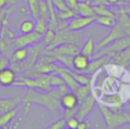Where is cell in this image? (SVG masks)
<instances>
[{"instance_id":"cell-29","label":"cell","mask_w":130,"mask_h":129,"mask_svg":"<svg viewBox=\"0 0 130 129\" xmlns=\"http://www.w3.org/2000/svg\"><path fill=\"white\" fill-rule=\"evenodd\" d=\"M40 17L47 21L49 19V6L46 0H40Z\"/></svg>"},{"instance_id":"cell-21","label":"cell","mask_w":130,"mask_h":129,"mask_svg":"<svg viewBox=\"0 0 130 129\" xmlns=\"http://www.w3.org/2000/svg\"><path fill=\"white\" fill-rule=\"evenodd\" d=\"M92 82H93V79L90 82L87 83V84L80 85L77 89L74 91L75 95L77 96V97H78L79 102L85 99V98L87 97L88 96H89V94L92 92Z\"/></svg>"},{"instance_id":"cell-9","label":"cell","mask_w":130,"mask_h":129,"mask_svg":"<svg viewBox=\"0 0 130 129\" xmlns=\"http://www.w3.org/2000/svg\"><path fill=\"white\" fill-rule=\"evenodd\" d=\"M104 103L108 106V108L111 110V112H120V110H124V106H125V103H124L122 98L120 97V94L115 93L112 95H104L102 97Z\"/></svg>"},{"instance_id":"cell-1","label":"cell","mask_w":130,"mask_h":129,"mask_svg":"<svg viewBox=\"0 0 130 129\" xmlns=\"http://www.w3.org/2000/svg\"><path fill=\"white\" fill-rule=\"evenodd\" d=\"M60 97L61 96L57 88H52L49 91H44L43 93L39 92L37 89L28 88L26 97L23 98L22 103H36L43 106L50 112H55L62 109L59 102Z\"/></svg>"},{"instance_id":"cell-41","label":"cell","mask_w":130,"mask_h":129,"mask_svg":"<svg viewBox=\"0 0 130 129\" xmlns=\"http://www.w3.org/2000/svg\"><path fill=\"white\" fill-rule=\"evenodd\" d=\"M128 102H129V103H130V97H129V98H128Z\"/></svg>"},{"instance_id":"cell-13","label":"cell","mask_w":130,"mask_h":129,"mask_svg":"<svg viewBox=\"0 0 130 129\" xmlns=\"http://www.w3.org/2000/svg\"><path fill=\"white\" fill-rule=\"evenodd\" d=\"M49 54H63V55L74 56L80 52V46L74 43H62L53 48L52 50H48Z\"/></svg>"},{"instance_id":"cell-15","label":"cell","mask_w":130,"mask_h":129,"mask_svg":"<svg viewBox=\"0 0 130 129\" xmlns=\"http://www.w3.org/2000/svg\"><path fill=\"white\" fill-rule=\"evenodd\" d=\"M90 59L82 53H77L73 57V70L84 73L89 64Z\"/></svg>"},{"instance_id":"cell-34","label":"cell","mask_w":130,"mask_h":129,"mask_svg":"<svg viewBox=\"0 0 130 129\" xmlns=\"http://www.w3.org/2000/svg\"><path fill=\"white\" fill-rule=\"evenodd\" d=\"M77 110H78V107L73 109H65L64 110V117L67 119H69V118L74 117L77 114Z\"/></svg>"},{"instance_id":"cell-14","label":"cell","mask_w":130,"mask_h":129,"mask_svg":"<svg viewBox=\"0 0 130 129\" xmlns=\"http://www.w3.org/2000/svg\"><path fill=\"white\" fill-rule=\"evenodd\" d=\"M60 105L63 110L65 109H73L78 107L79 100L77 96L74 91H67V93L63 94L59 98Z\"/></svg>"},{"instance_id":"cell-42","label":"cell","mask_w":130,"mask_h":129,"mask_svg":"<svg viewBox=\"0 0 130 129\" xmlns=\"http://www.w3.org/2000/svg\"><path fill=\"white\" fill-rule=\"evenodd\" d=\"M2 55V53H1V51H0V56H1Z\"/></svg>"},{"instance_id":"cell-7","label":"cell","mask_w":130,"mask_h":129,"mask_svg":"<svg viewBox=\"0 0 130 129\" xmlns=\"http://www.w3.org/2000/svg\"><path fill=\"white\" fill-rule=\"evenodd\" d=\"M96 103H98V100H96V96H95V94H93L91 92L89 94V96H88L85 99L79 102L76 118H77L79 120H85L86 118L95 109Z\"/></svg>"},{"instance_id":"cell-28","label":"cell","mask_w":130,"mask_h":129,"mask_svg":"<svg viewBox=\"0 0 130 129\" xmlns=\"http://www.w3.org/2000/svg\"><path fill=\"white\" fill-rule=\"evenodd\" d=\"M76 15V13L73 10L69 9L67 11H62V12H57V16L58 20L62 21H70L73 17Z\"/></svg>"},{"instance_id":"cell-3","label":"cell","mask_w":130,"mask_h":129,"mask_svg":"<svg viewBox=\"0 0 130 129\" xmlns=\"http://www.w3.org/2000/svg\"><path fill=\"white\" fill-rule=\"evenodd\" d=\"M129 45H130V35L119 38V39L115 40L112 43H109L108 45H106V46L103 47L102 49H100L99 50L95 52L92 59L99 58L104 55H107L111 59H112L113 57H115L117 54H119L124 49L128 47Z\"/></svg>"},{"instance_id":"cell-38","label":"cell","mask_w":130,"mask_h":129,"mask_svg":"<svg viewBox=\"0 0 130 129\" xmlns=\"http://www.w3.org/2000/svg\"><path fill=\"white\" fill-rule=\"evenodd\" d=\"M89 126H91L90 123L86 122V121H84V120H80V122H79V124H78V126H77V129H87L88 127H89Z\"/></svg>"},{"instance_id":"cell-11","label":"cell","mask_w":130,"mask_h":129,"mask_svg":"<svg viewBox=\"0 0 130 129\" xmlns=\"http://www.w3.org/2000/svg\"><path fill=\"white\" fill-rule=\"evenodd\" d=\"M110 63H111V58L107 55L101 56V57L96 58V59H92V60L90 59V61H89V64L88 65L84 73L88 74V75H92L96 71L101 69L104 65L110 64Z\"/></svg>"},{"instance_id":"cell-17","label":"cell","mask_w":130,"mask_h":129,"mask_svg":"<svg viewBox=\"0 0 130 129\" xmlns=\"http://www.w3.org/2000/svg\"><path fill=\"white\" fill-rule=\"evenodd\" d=\"M111 63L118 65L122 68H127L130 64V45L111 59Z\"/></svg>"},{"instance_id":"cell-36","label":"cell","mask_w":130,"mask_h":129,"mask_svg":"<svg viewBox=\"0 0 130 129\" xmlns=\"http://www.w3.org/2000/svg\"><path fill=\"white\" fill-rule=\"evenodd\" d=\"M10 65V59L5 55L0 56V71Z\"/></svg>"},{"instance_id":"cell-12","label":"cell","mask_w":130,"mask_h":129,"mask_svg":"<svg viewBox=\"0 0 130 129\" xmlns=\"http://www.w3.org/2000/svg\"><path fill=\"white\" fill-rule=\"evenodd\" d=\"M17 79V74L14 69L7 66L0 71V86L4 88L12 87Z\"/></svg>"},{"instance_id":"cell-35","label":"cell","mask_w":130,"mask_h":129,"mask_svg":"<svg viewBox=\"0 0 130 129\" xmlns=\"http://www.w3.org/2000/svg\"><path fill=\"white\" fill-rule=\"evenodd\" d=\"M64 1H65L66 5H67V7H68L69 9H71V10H73L76 13L79 0H64ZM76 15H77V14H76Z\"/></svg>"},{"instance_id":"cell-16","label":"cell","mask_w":130,"mask_h":129,"mask_svg":"<svg viewBox=\"0 0 130 129\" xmlns=\"http://www.w3.org/2000/svg\"><path fill=\"white\" fill-rule=\"evenodd\" d=\"M22 98L19 97L0 98V115L18 107L22 103Z\"/></svg>"},{"instance_id":"cell-27","label":"cell","mask_w":130,"mask_h":129,"mask_svg":"<svg viewBox=\"0 0 130 129\" xmlns=\"http://www.w3.org/2000/svg\"><path fill=\"white\" fill-rule=\"evenodd\" d=\"M55 35H56V31L51 29V28H48L47 31L44 33V34L43 35V40L41 41V44L43 46V48H46L49 44L52 43V41L54 40Z\"/></svg>"},{"instance_id":"cell-25","label":"cell","mask_w":130,"mask_h":129,"mask_svg":"<svg viewBox=\"0 0 130 129\" xmlns=\"http://www.w3.org/2000/svg\"><path fill=\"white\" fill-rule=\"evenodd\" d=\"M48 21L42 17H39L35 21V32L43 35L48 29Z\"/></svg>"},{"instance_id":"cell-23","label":"cell","mask_w":130,"mask_h":129,"mask_svg":"<svg viewBox=\"0 0 130 129\" xmlns=\"http://www.w3.org/2000/svg\"><path fill=\"white\" fill-rule=\"evenodd\" d=\"M27 4L33 19L37 20L40 17V0H27Z\"/></svg>"},{"instance_id":"cell-26","label":"cell","mask_w":130,"mask_h":129,"mask_svg":"<svg viewBox=\"0 0 130 129\" xmlns=\"http://www.w3.org/2000/svg\"><path fill=\"white\" fill-rule=\"evenodd\" d=\"M19 30L21 34H28L35 31V21L33 20H25L21 21Z\"/></svg>"},{"instance_id":"cell-39","label":"cell","mask_w":130,"mask_h":129,"mask_svg":"<svg viewBox=\"0 0 130 129\" xmlns=\"http://www.w3.org/2000/svg\"><path fill=\"white\" fill-rule=\"evenodd\" d=\"M125 10H126V12H127V14H128V16H129V18H130V5H125Z\"/></svg>"},{"instance_id":"cell-19","label":"cell","mask_w":130,"mask_h":129,"mask_svg":"<svg viewBox=\"0 0 130 129\" xmlns=\"http://www.w3.org/2000/svg\"><path fill=\"white\" fill-rule=\"evenodd\" d=\"M76 14L82 16H96L94 9H93V5H91V1L89 0L79 1Z\"/></svg>"},{"instance_id":"cell-4","label":"cell","mask_w":130,"mask_h":129,"mask_svg":"<svg viewBox=\"0 0 130 129\" xmlns=\"http://www.w3.org/2000/svg\"><path fill=\"white\" fill-rule=\"evenodd\" d=\"M80 34H77L75 31H71V30L65 28V29L59 30V31L56 32V35H55L54 40L51 44H49L46 48L44 49L46 51L52 50L53 48L57 47L58 45H60L62 43H74L80 46Z\"/></svg>"},{"instance_id":"cell-40","label":"cell","mask_w":130,"mask_h":129,"mask_svg":"<svg viewBox=\"0 0 130 129\" xmlns=\"http://www.w3.org/2000/svg\"><path fill=\"white\" fill-rule=\"evenodd\" d=\"M125 5H130V0H122Z\"/></svg>"},{"instance_id":"cell-20","label":"cell","mask_w":130,"mask_h":129,"mask_svg":"<svg viewBox=\"0 0 130 129\" xmlns=\"http://www.w3.org/2000/svg\"><path fill=\"white\" fill-rule=\"evenodd\" d=\"M95 52H96V43H95V39L90 36L89 37L86 42L83 43L82 48L80 49V53L83 54V55L87 56L90 59H92L93 56H94Z\"/></svg>"},{"instance_id":"cell-10","label":"cell","mask_w":130,"mask_h":129,"mask_svg":"<svg viewBox=\"0 0 130 129\" xmlns=\"http://www.w3.org/2000/svg\"><path fill=\"white\" fill-rule=\"evenodd\" d=\"M30 55V47L28 48H15L10 57L11 67L21 65L28 59Z\"/></svg>"},{"instance_id":"cell-33","label":"cell","mask_w":130,"mask_h":129,"mask_svg":"<svg viewBox=\"0 0 130 129\" xmlns=\"http://www.w3.org/2000/svg\"><path fill=\"white\" fill-rule=\"evenodd\" d=\"M16 0H0V12L11 6H15Z\"/></svg>"},{"instance_id":"cell-30","label":"cell","mask_w":130,"mask_h":129,"mask_svg":"<svg viewBox=\"0 0 130 129\" xmlns=\"http://www.w3.org/2000/svg\"><path fill=\"white\" fill-rule=\"evenodd\" d=\"M67 127V119L65 117L58 119L53 122L51 126H49L48 129H64Z\"/></svg>"},{"instance_id":"cell-22","label":"cell","mask_w":130,"mask_h":129,"mask_svg":"<svg viewBox=\"0 0 130 129\" xmlns=\"http://www.w3.org/2000/svg\"><path fill=\"white\" fill-rule=\"evenodd\" d=\"M93 9L96 13V15H101V16H110L114 19L117 20V16L112 11L111 6L104 5H93Z\"/></svg>"},{"instance_id":"cell-2","label":"cell","mask_w":130,"mask_h":129,"mask_svg":"<svg viewBox=\"0 0 130 129\" xmlns=\"http://www.w3.org/2000/svg\"><path fill=\"white\" fill-rule=\"evenodd\" d=\"M98 106L101 112L106 126L110 129H114L116 127L123 126V125L130 123V112L127 110H120V112H111L106 104L98 101Z\"/></svg>"},{"instance_id":"cell-37","label":"cell","mask_w":130,"mask_h":129,"mask_svg":"<svg viewBox=\"0 0 130 129\" xmlns=\"http://www.w3.org/2000/svg\"><path fill=\"white\" fill-rule=\"evenodd\" d=\"M108 6H124L122 0H105Z\"/></svg>"},{"instance_id":"cell-24","label":"cell","mask_w":130,"mask_h":129,"mask_svg":"<svg viewBox=\"0 0 130 129\" xmlns=\"http://www.w3.org/2000/svg\"><path fill=\"white\" fill-rule=\"evenodd\" d=\"M116 19L110 16H101L96 15L95 16V23L98 25H101L105 28H111L116 23Z\"/></svg>"},{"instance_id":"cell-31","label":"cell","mask_w":130,"mask_h":129,"mask_svg":"<svg viewBox=\"0 0 130 129\" xmlns=\"http://www.w3.org/2000/svg\"><path fill=\"white\" fill-rule=\"evenodd\" d=\"M52 3L56 8L57 12H62V11H67L69 8L66 5L64 0H52Z\"/></svg>"},{"instance_id":"cell-6","label":"cell","mask_w":130,"mask_h":129,"mask_svg":"<svg viewBox=\"0 0 130 129\" xmlns=\"http://www.w3.org/2000/svg\"><path fill=\"white\" fill-rule=\"evenodd\" d=\"M42 40H43V35L35 31L28 33V34H21L20 35L14 37V49L32 47L37 43H41Z\"/></svg>"},{"instance_id":"cell-8","label":"cell","mask_w":130,"mask_h":129,"mask_svg":"<svg viewBox=\"0 0 130 129\" xmlns=\"http://www.w3.org/2000/svg\"><path fill=\"white\" fill-rule=\"evenodd\" d=\"M95 23V16H82L75 15L68 21L67 29L71 31L79 32L85 29L88 27Z\"/></svg>"},{"instance_id":"cell-5","label":"cell","mask_w":130,"mask_h":129,"mask_svg":"<svg viewBox=\"0 0 130 129\" xmlns=\"http://www.w3.org/2000/svg\"><path fill=\"white\" fill-rule=\"evenodd\" d=\"M127 35H130V32L128 31V29H127V28L120 21H116V23L111 28V30L108 33L107 35L105 37H104L98 43H96V51L99 50L100 49L108 45L109 43H112L115 40Z\"/></svg>"},{"instance_id":"cell-18","label":"cell","mask_w":130,"mask_h":129,"mask_svg":"<svg viewBox=\"0 0 130 129\" xmlns=\"http://www.w3.org/2000/svg\"><path fill=\"white\" fill-rule=\"evenodd\" d=\"M22 105H23V103H21V104H20L18 107H16V108L12 109V110H9V112H5V113L0 115V128L6 127L7 125L10 124V123L13 120L14 118L18 115L19 112L21 110Z\"/></svg>"},{"instance_id":"cell-32","label":"cell","mask_w":130,"mask_h":129,"mask_svg":"<svg viewBox=\"0 0 130 129\" xmlns=\"http://www.w3.org/2000/svg\"><path fill=\"white\" fill-rule=\"evenodd\" d=\"M80 120L76 118V116L72 118H69L67 119V127L69 129H76Z\"/></svg>"}]
</instances>
